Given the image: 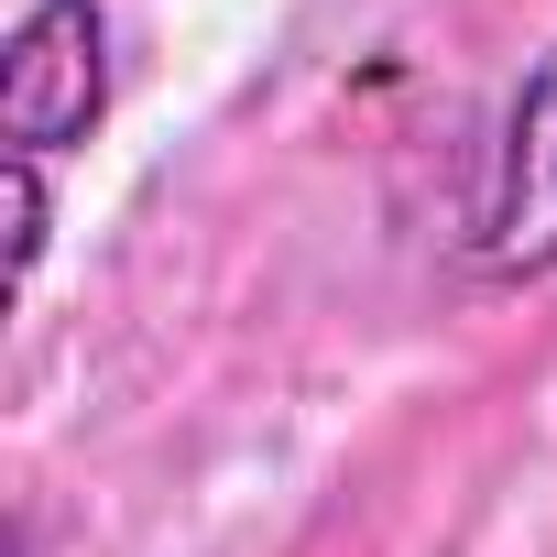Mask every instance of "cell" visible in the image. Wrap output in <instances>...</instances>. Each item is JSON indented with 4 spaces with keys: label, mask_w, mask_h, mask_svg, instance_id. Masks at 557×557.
Listing matches in <instances>:
<instances>
[{
    "label": "cell",
    "mask_w": 557,
    "mask_h": 557,
    "mask_svg": "<svg viewBox=\"0 0 557 557\" xmlns=\"http://www.w3.org/2000/svg\"><path fill=\"white\" fill-rule=\"evenodd\" d=\"M110 110V12L99 0H34L0 45V143L12 153H66Z\"/></svg>",
    "instance_id": "6da1fadb"
},
{
    "label": "cell",
    "mask_w": 557,
    "mask_h": 557,
    "mask_svg": "<svg viewBox=\"0 0 557 557\" xmlns=\"http://www.w3.org/2000/svg\"><path fill=\"white\" fill-rule=\"evenodd\" d=\"M470 262L492 285L557 273V45L535 55V77L513 88L492 164H481V208H470Z\"/></svg>",
    "instance_id": "7a4b0ae2"
},
{
    "label": "cell",
    "mask_w": 557,
    "mask_h": 557,
    "mask_svg": "<svg viewBox=\"0 0 557 557\" xmlns=\"http://www.w3.org/2000/svg\"><path fill=\"white\" fill-rule=\"evenodd\" d=\"M45 219H55V208H45V164L12 153V296L34 285V262H45Z\"/></svg>",
    "instance_id": "3957f363"
}]
</instances>
